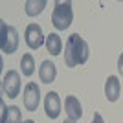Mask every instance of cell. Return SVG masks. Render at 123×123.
I'll return each mask as SVG.
<instances>
[{"mask_svg":"<svg viewBox=\"0 0 123 123\" xmlns=\"http://www.w3.org/2000/svg\"><path fill=\"white\" fill-rule=\"evenodd\" d=\"M119 92H121V85H119V79L116 75H110L105 83V96L110 103H116L119 99Z\"/></svg>","mask_w":123,"mask_h":123,"instance_id":"cell-8","label":"cell"},{"mask_svg":"<svg viewBox=\"0 0 123 123\" xmlns=\"http://www.w3.org/2000/svg\"><path fill=\"white\" fill-rule=\"evenodd\" d=\"M88 44L79 33H72L66 41V51H64V64L68 68L85 64L88 61Z\"/></svg>","mask_w":123,"mask_h":123,"instance_id":"cell-1","label":"cell"},{"mask_svg":"<svg viewBox=\"0 0 123 123\" xmlns=\"http://www.w3.org/2000/svg\"><path fill=\"white\" fill-rule=\"evenodd\" d=\"M46 7V2L44 0H28L26 2V15L30 17H37L39 13H42V9Z\"/></svg>","mask_w":123,"mask_h":123,"instance_id":"cell-13","label":"cell"},{"mask_svg":"<svg viewBox=\"0 0 123 123\" xmlns=\"http://www.w3.org/2000/svg\"><path fill=\"white\" fill-rule=\"evenodd\" d=\"M92 123H105V121H103V118H101V114H98V112L94 114V119H92Z\"/></svg>","mask_w":123,"mask_h":123,"instance_id":"cell-16","label":"cell"},{"mask_svg":"<svg viewBox=\"0 0 123 123\" xmlns=\"http://www.w3.org/2000/svg\"><path fill=\"white\" fill-rule=\"evenodd\" d=\"M41 101V88L37 86L35 83H28L24 88V107L30 112H35Z\"/></svg>","mask_w":123,"mask_h":123,"instance_id":"cell-6","label":"cell"},{"mask_svg":"<svg viewBox=\"0 0 123 123\" xmlns=\"http://www.w3.org/2000/svg\"><path fill=\"white\" fill-rule=\"evenodd\" d=\"M22 123H35L33 119H26V121H22Z\"/></svg>","mask_w":123,"mask_h":123,"instance_id":"cell-18","label":"cell"},{"mask_svg":"<svg viewBox=\"0 0 123 123\" xmlns=\"http://www.w3.org/2000/svg\"><path fill=\"white\" fill-rule=\"evenodd\" d=\"M0 48L4 53H15L18 48V31L13 26H7L6 22H0Z\"/></svg>","mask_w":123,"mask_h":123,"instance_id":"cell-3","label":"cell"},{"mask_svg":"<svg viewBox=\"0 0 123 123\" xmlns=\"http://www.w3.org/2000/svg\"><path fill=\"white\" fill-rule=\"evenodd\" d=\"M24 39H26V44H28L31 50H39V48L44 44L42 28L39 24H30L24 31Z\"/></svg>","mask_w":123,"mask_h":123,"instance_id":"cell-5","label":"cell"},{"mask_svg":"<svg viewBox=\"0 0 123 123\" xmlns=\"http://www.w3.org/2000/svg\"><path fill=\"white\" fill-rule=\"evenodd\" d=\"M44 110H46L48 118H51V119L59 118V114H61V99H59V94L57 92H48L46 94Z\"/></svg>","mask_w":123,"mask_h":123,"instance_id":"cell-7","label":"cell"},{"mask_svg":"<svg viewBox=\"0 0 123 123\" xmlns=\"http://www.w3.org/2000/svg\"><path fill=\"white\" fill-rule=\"evenodd\" d=\"M2 123H22V114L18 107H7L2 103Z\"/></svg>","mask_w":123,"mask_h":123,"instance_id":"cell-11","label":"cell"},{"mask_svg":"<svg viewBox=\"0 0 123 123\" xmlns=\"http://www.w3.org/2000/svg\"><path fill=\"white\" fill-rule=\"evenodd\" d=\"M62 123H75V121H72V119H64Z\"/></svg>","mask_w":123,"mask_h":123,"instance_id":"cell-17","label":"cell"},{"mask_svg":"<svg viewBox=\"0 0 123 123\" xmlns=\"http://www.w3.org/2000/svg\"><path fill=\"white\" fill-rule=\"evenodd\" d=\"M20 68H22V74L24 75H33L35 72V61H33V55L31 53H24L20 59Z\"/></svg>","mask_w":123,"mask_h":123,"instance_id":"cell-14","label":"cell"},{"mask_svg":"<svg viewBox=\"0 0 123 123\" xmlns=\"http://www.w3.org/2000/svg\"><path fill=\"white\" fill-rule=\"evenodd\" d=\"M64 108H66V116H68V119H72V121L81 119V116H83V108H81V103L77 101L75 96H68V98H66V101H64Z\"/></svg>","mask_w":123,"mask_h":123,"instance_id":"cell-9","label":"cell"},{"mask_svg":"<svg viewBox=\"0 0 123 123\" xmlns=\"http://www.w3.org/2000/svg\"><path fill=\"white\" fill-rule=\"evenodd\" d=\"M2 90L7 98H17L20 94V75L17 70H9L2 79Z\"/></svg>","mask_w":123,"mask_h":123,"instance_id":"cell-4","label":"cell"},{"mask_svg":"<svg viewBox=\"0 0 123 123\" xmlns=\"http://www.w3.org/2000/svg\"><path fill=\"white\" fill-rule=\"evenodd\" d=\"M55 75H57L55 64L51 61H42L41 68H39V77H41V81L46 83V85H50V83L55 81Z\"/></svg>","mask_w":123,"mask_h":123,"instance_id":"cell-10","label":"cell"},{"mask_svg":"<svg viewBox=\"0 0 123 123\" xmlns=\"http://www.w3.org/2000/svg\"><path fill=\"white\" fill-rule=\"evenodd\" d=\"M46 50L50 51L51 55H59L62 51V41L57 33H50L46 37Z\"/></svg>","mask_w":123,"mask_h":123,"instance_id":"cell-12","label":"cell"},{"mask_svg":"<svg viewBox=\"0 0 123 123\" xmlns=\"http://www.w3.org/2000/svg\"><path fill=\"white\" fill-rule=\"evenodd\" d=\"M118 70H119V74L123 75V53L119 55V59H118Z\"/></svg>","mask_w":123,"mask_h":123,"instance_id":"cell-15","label":"cell"},{"mask_svg":"<svg viewBox=\"0 0 123 123\" xmlns=\"http://www.w3.org/2000/svg\"><path fill=\"white\" fill-rule=\"evenodd\" d=\"M72 18H74L72 2H57L53 7V13H51V24L59 31H64L66 28H70Z\"/></svg>","mask_w":123,"mask_h":123,"instance_id":"cell-2","label":"cell"}]
</instances>
